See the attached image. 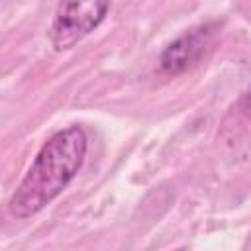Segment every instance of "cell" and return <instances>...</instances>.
I'll return each instance as SVG.
<instances>
[{"instance_id":"cell-1","label":"cell","mask_w":251,"mask_h":251,"mask_svg":"<svg viewBox=\"0 0 251 251\" xmlns=\"http://www.w3.org/2000/svg\"><path fill=\"white\" fill-rule=\"evenodd\" d=\"M88 139L80 126L55 131L37 151L29 171L8 200V212L25 220L51 204L76 176L86 157Z\"/></svg>"},{"instance_id":"cell-2","label":"cell","mask_w":251,"mask_h":251,"mask_svg":"<svg viewBox=\"0 0 251 251\" xmlns=\"http://www.w3.org/2000/svg\"><path fill=\"white\" fill-rule=\"evenodd\" d=\"M110 10V0H61L49 29L55 51H67L94 31Z\"/></svg>"},{"instance_id":"cell-3","label":"cell","mask_w":251,"mask_h":251,"mask_svg":"<svg viewBox=\"0 0 251 251\" xmlns=\"http://www.w3.org/2000/svg\"><path fill=\"white\" fill-rule=\"evenodd\" d=\"M216 27H218L216 24H204L176 37L161 53L159 59L161 69L169 75H180L186 69H190L194 63H198L204 57V53L212 45Z\"/></svg>"},{"instance_id":"cell-4","label":"cell","mask_w":251,"mask_h":251,"mask_svg":"<svg viewBox=\"0 0 251 251\" xmlns=\"http://www.w3.org/2000/svg\"><path fill=\"white\" fill-rule=\"evenodd\" d=\"M243 110H245V114L251 118V90H249V94H247L245 100H243Z\"/></svg>"}]
</instances>
